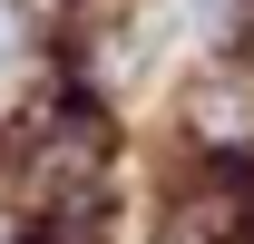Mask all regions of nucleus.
Listing matches in <instances>:
<instances>
[{
	"mask_svg": "<svg viewBox=\"0 0 254 244\" xmlns=\"http://www.w3.org/2000/svg\"><path fill=\"white\" fill-rule=\"evenodd\" d=\"M147 147L166 156H254V49L225 59H186L176 88L147 118Z\"/></svg>",
	"mask_w": 254,
	"mask_h": 244,
	"instance_id": "obj_1",
	"label": "nucleus"
}]
</instances>
